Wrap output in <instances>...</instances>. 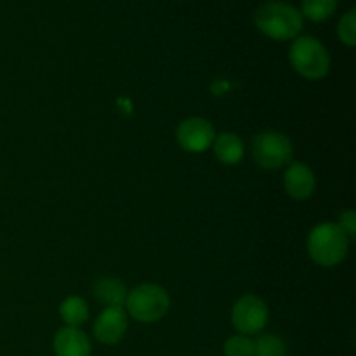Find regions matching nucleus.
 I'll list each match as a JSON object with an SVG mask.
<instances>
[{
    "label": "nucleus",
    "instance_id": "1",
    "mask_svg": "<svg viewBox=\"0 0 356 356\" xmlns=\"http://www.w3.org/2000/svg\"><path fill=\"white\" fill-rule=\"evenodd\" d=\"M254 23L261 33L278 42L294 40L305 26L301 10L284 0H270L257 7Z\"/></svg>",
    "mask_w": 356,
    "mask_h": 356
},
{
    "label": "nucleus",
    "instance_id": "2",
    "mask_svg": "<svg viewBox=\"0 0 356 356\" xmlns=\"http://www.w3.org/2000/svg\"><path fill=\"white\" fill-rule=\"evenodd\" d=\"M350 242L337 222H322L309 233L308 254L318 266L334 268L346 259Z\"/></svg>",
    "mask_w": 356,
    "mask_h": 356
},
{
    "label": "nucleus",
    "instance_id": "3",
    "mask_svg": "<svg viewBox=\"0 0 356 356\" xmlns=\"http://www.w3.org/2000/svg\"><path fill=\"white\" fill-rule=\"evenodd\" d=\"M125 308L136 322L155 323L169 313L170 298L162 285L143 284L129 291Z\"/></svg>",
    "mask_w": 356,
    "mask_h": 356
},
{
    "label": "nucleus",
    "instance_id": "4",
    "mask_svg": "<svg viewBox=\"0 0 356 356\" xmlns=\"http://www.w3.org/2000/svg\"><path fill=\"white\" fill-rule=\"evenodd\" d=\"M291 65L302 79L320 80L329 75L330 54L320 40L313 37L294 38L289 52Z\"/></svg>",
    "mask_w": 356,
    "mask_h": 356
},
{
    "label": "nucleus",
    "instance_id": "5",
    "mask_svg": "<svg viewBox=\"0 0 356 356\" xmlns=\"http://www.w3.org/2000/svg\"><path fill=\"white\" fill-rule=\"evenodd\" d=\"M252 155L259 167L266 170H278L291 163L294 148L291 139L278 131H264L252 141Z\"/></svg>",
    "mask_w": 356,
    "mask_h": 356
},
{
    "label": "nucleus",
    "instance_id": "6",
    "mask_svg": "<svg viewBox=\"0 0 356 356\" xmlns=\"http://www.w3.org/2000/svg\"><path fill=\"white\" fill-rule=\"evenodd\" d=\"M270 309L259 296L247 294L235 302L232 309V323L243 336H257L268 325Z\"/></svg>",
    "mask_w": 356,
    "mask_h": 356
},
{
    "label": "nucleus",
    "instance_id": "7",
    "mask_svg": "<svg viewBox=\"0 0 356 356\" xmlns=\"http://www.w3.org/2000/svg\"><path fill=\"white\" fill-rule=\"evenodd\" d=\"M177 143L188 153H204L216 139L214 125L202 117L186 118L179 124L176 132Z\"/></svg>",
    "mask_w": 356,
    "mask_h": 356
},
{
    "label": "nucleus",
    "instance_id": "8",
    "mask_svg": "<svg viewBox=\"0 0 356 356\" xmlns=\"http://www.w3.org/2000/svg\"><path fill=\"white\" fill-rule=\"evenodd\" d=\"M127 327V312L124 308H104L94 322V337L101 344L113 346L124 339Z\"/></svg>",
    "mask_w": 356,
    "mask_h": 356
},
{
    "label": "nucleus",
    "instance_id": "9",
    "mask_svg": "<svg viewBox=\"0 0 356 356\" xmlns=\"http://www.w3.org/2000/svg\"><path fill=\"white\" fill-rule=\"evenodd\" d=\"M284 188L294 200H306L316 190L315 172L302 162L291 163L284 174Z\"/></svg>",
    "mask_w": 356,
    "mask_h": 356
},
{
    "label": "nucleus",
    "instance_id": "10",
    "mask_svg": "<svg viewBox=\"0 0 356 356\" xmlns=\"http://www.w3.org/2000/svg\"><path fill=\"white\" fill-rule=\"evenodd\" d=\"M56 356H90L92 344L89 336L75 327H63L54 336Z\"/></svg>",
    "mask_w": 356,
    "mask_h": 356
},
{
    "label": "nucleus",
    "instance_id": "11",
    "mask_svg": "<svg viewBox=\"0 0 356 356\" xmlns=\"http://www.w3.org/2000/svg\"><path fill=\"white\" fill-rule=\"evenodd\" d=\"M94 298L104 306V308H124L127 301V287L124 282L115 277H101L94 284Z\"/></svg>",
    "mask_w": 356,
    "mask_h": 356
},
{
    "label": "nucleus",
    "instance_id": "12",
    "mask_svg": "<svg viewBox=\"0 0 356 356\" xmlns=\"http://www.w3.org/2000/svg\"><path fill=\"white\" fill-rule=\"evenodd\" d=\"M212 148H214L216 159L225 165H236L245 153L243 141L233 132H222V134L216 136Z\"/></svg>",
    "mask_w": 356,
    "mask_h": 356
},
{
    "label": "nucleus",
    "instance_id": "13",
    "mask_svg": "<svg viewBox=\"0 0 356 356\" xmlns=\"http://www.w3.org/2000/svg\"><path fill=\"white\" fill-rule=\"evenodd\" d=\"M59 316H61L66 327H75V329H79L89 318V305L80 296H70L59 306Z\"/></svg>",
    "mask_w": 356,
    "mask_h": 356
},
{
    "label": "nucleus",
    "instance_id": "14",
    "mask_svg": "<svg viewBox=\"0 0 356 356\" xmlns=\"http://www.w3.org/2000/svg\"><path fill=\"white\" fill-rule=\"evenodd\" d=\"M337 9V0H302L301 3V14L306 16L308 19L316 21H325L336 13Z\"/></svg>",
    "mask_w": 356,
    "mask_h": 356
},
{
    "label": "nucleus",
    "instance_id": "15",
    "mask_svg": "<svg viewBox=\"0 0 356 356\" xmlns=\"http://www.w3.org/2000/svg\"><path fill=\"white\" fill-rule=\"evenodd\" d=\"M254 356H287V344L280 336L261 334L254 341Z\"/></svg>",
    "mask_w": 356,
    "mask_h": 356
},
{
    "label": "nucleus",
    "instance_id": "16",
    "mask_svg": "<svg viewBox=\"0 0 356 356\" xmlns=\"http://www.w3.org/2000/svg\"><path fill=\"white\" fill-rule=\"evenodd\" d=\"M222 350L226 356H254V341L249 336L236 334L226 339Z\"/></svg>",
    "mask_w": 356,
    "mask_h": 356
},
{
    "label": "nucleus",
    "instance_id": "17",
    "mask_svg": "<svg viewBox=\"0 0 356 356\" xmlns=\"http://www.w3.org/2000/svg\"><path fill=\"white\" fill-rule=\"evenodd\" d=\"M337 37L348 47L356 45V10L350 9L337 23Z\"/></svg>",
    "mask_w": 356,
    "mask_h": 356
},
{
    "label": "nucleus",
    "instance_id": "18",
    "mask_svg": "<svg viewBox=\"0 0 356 356\" xmlns=\"http://www.w3.org/2000/svg\"><path fill=\"white\" fill-rule=\"evenodd\" d=\"M337 225H339L341 229L346 233L348 238H350V240L356 238V214H355V211H344L343 214H341L339 222H337Z\"/></svg>",
    "mask_w": 356,
    "mask_h": 356
}]
</instances>
